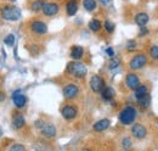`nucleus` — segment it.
Listing matches in <instances>:
<instances>
[{
  "label": "nucleus",
  "mask_w": 158,
  "mask_h": 151,
  "mask_svg": "<svg viewBox=\"0 0 158 151\" xmlns=\"http://www.w3.org/2000/svg\"><path fill=\"white\" fill-rule=\"evenodd\" d=\"M136 116H138V112L133 106H127L119 113V122L124 126H129L135 121Z\"/></svg>",
  "instance_id": "1"
},
{
  "label": "nucleus",
  "mask_w": 158,
  "mask_h": 151,
  "mask_svg": "<svg viewBox=\"0 0 158 151\" xmlns=\"http://www.w3.org/2000/svg\"><path fill=\"white\" fill-rule=\"evenodd\" d=\"M67 72L76 78H84L88 75V68L81 62H69L67 66Z\"/></svg>",
  "instance_id": "2"
},
{
  "label": "nucleus",
  "mask_w": 158,
  "mask_h": 151,
  "mask_svg": "<svg viewBox=\"0 0 158 151\" xmlns=\"http://www.w3.org/2000/svg\"><path fill=\"white\" fill-rule=\"evenodd\" d=\"M1 16L6 21H19L21 17V11L16 6H5L1 9Z\"/></svg>",
  "instance_id": "3"
},
{
  "label": "nucleus",
  "mask_w": 158,
  "mask_h": 151,
  "mask_svg": "<svg viewBox=\"0 0 158 151\" xmlns=\"http://www.w3.org/2000/svg\"><path fill=\"white\" fill-rule=\"evenodd\" d=\"M146 63H147V57H146V55L139 54V55H135V56L130 60L129 66H130L131 70H140V68H142Z\"/></svg>",
  "instance_id": "4"
},
{
  "label": "nucleus",
  "mask_w": 158,
  "mask_h": 151,
  "mask_svg": "<svg viewBox=\"0 0 158 151\" xmlns=\"http://www.w3.org/2000/svg\"><path fill=\"white\" fill-rule=\"evenodd\" d=\"M90 88H91L93 92L100 93L105 88V80H103V78L98 75H94L90 78Z\"/></svg>",
  "instance_id": "5"
},
{
  "label": "nucleus",
  "mask_w": 158,
  "mask_h": 151,
  "mask_svg": "<svg viewBox=\"0 0 158 151\" xmlns=\"http://www.w3.org/2000/svg\"><path fill=\"white\" fill-rule=\"evenodd\" d=\"M59 10H60V7L56 2H45L44 6H43V9H41L43 14H44L45 16H48V17L55 16V15L59 12Z\"/></svg>",
  "instance_id": "6"
},
{
  "label": "nucleus",
  "mask_w": 158,
  "mask_h": 151,
  "mask_svg": "<svg viewBox=\"0 0 158 151\" xmlns=\"http://www.w3.org/2000/svg\"><path fill=\"white\" fill-rule=\"evenodd\" d=\"M31 29L35 33V34H39V36H44L48 32V26L45 22L43 21H33L31 23Z\"/></svg>",
  "instance_id": "7"
},
{
  "label": "nucleus",
  "mask_w": 158,
  "mask_h": 151,
  "mask_svg": "<svg viewBox=\"0 0 158 151\" xmlns=\"http://www.w3.org/2000/svg\"><path fill=\"white\" fill-rule=\"evenodd\" d=\"M62 93H63V96L66 99L71 100V99L77 97V95L79 94V88L77 85H74V84H68V85H66L63 88V92Z\"/></svg>",
  "instance_id": "8"
},
{
  "label": "nucleus",
  "mask_w": 158,
  "mask_h": 151,
  "mask_svg": "<svg viewBox=\"0 0 158 151\" xmlns=\"http://www.w3.org/2000/svg\"><path fill=\"white\" fill-rule=\"evenodd\" d=\"M12 102L15 104V106L16 107H24V105L27 104V97H26V95H23L21 93V90H16V92H14V94H12Z\"/></svg>",
  "instance_id": "9"
},
{
  "label": "nucleus",
  "mask_w": 158,
  "mask_h": 151,
  "mask_svg": "<svg viewBox=\"0 0 158 151\" xmlns=\"http://www.w3.org/2000/svg\"><path fill=\"white\" fill-rule=\"evenodd\" d=\"M131 134L136 138V139H143L145 136H146V134H147V129L142 126V124H134L133 127H131Z\"/></svg>",
  "instance_id": "10"
},
{
  "label": "nucleus",
  "mask_w": 158,
  "mask_h": 151,
  "mask_svg": "<svg viewBox=\"0 0 158 151\" xmlns=\"http://www.w3.org/2000/svg\"><path fill=\"white\" fill-rule=\"evenodd\" d=\"M61 113H62L63 118H66V119H73V118H76V116H77V113H78V110H77L74 106L67 105V106H64V107L61 110Z\"/></svg>",
  "instance_id": "11"
},
{
  "label": "nucleus",
  "mask_w": 158,
  "mask_h": 151,
  "mask_svg": "<svg viewBox=\"0 0 158 151\" xmlns=\"http://www.w3.org/2000/svg\"><path fill=\"white\" fill-rule=\"evenodd\" d=\"M125 83H127V87L129 89H136L139 85H140V78L135 73H130V75L127 76L125 78Z\"/></svg>",
  "instance_id": "12"
},
{
  "label": "nucleus",
  "mask_w": 158,
  "mask_h": 151,
  "mask_svg": "<svg viewBox=\"0 0 158 151\" xmlns=\"http://www.w3.org/2000/svg\"><path fill=\"white\" fill-rule=\"evenodd\" d=\"M110 124H111V122H110V119H107V118H103V119H100L98 121L94 126H93V129L95 131V132H103V131H106L108 127H110Z\"/></svg>",
  "instance_id": "13"
},
{
  "label": "nucleus",
  "mask_w": 158,
  "mask_h": 151,
  "mask_svg": "<svg viewBox=\"0 0 158 151\" xmlns=\"http://www.w3.org/2000/svg\"><path fill=\"white\" fill-rule=\"evenodd\" d=\"M40 131H41V134L46 138H54L56 135V128L52 124H44L40 128Z\"/></svg>",
  "instance_id": "14"
},
{
  "label": "nucleus",
  "mask_w": 158,
  "mask_h": 151,
  "mask_svg": "<svg viewBox=\"0 0 158 151\" xmlns=\"http://www.w3.org/2000/svg\"><path fill=\"white\" fill-rule=\"evenodd\" d=\"M66 11L68 16H73L78 11V1L77 0H69L66 5Z\"/></svg>",
  "instance_id": "15"
},
{
  "label": "nucleus",
  "mask_w": 158,
  "mask_h": 151,
  "mask_svg": "<svg viewBox=\"0 0 158 151\" xmlns=\"http://www.w3.org/2000/svg\"><path fill=\"white\" fill-rule=\"evenodd\" d=\"M24 124H26V121H24V117L22 114H20V113L14 114V117H12V126L16 129H21L22 127H24Z\"/></svg>",
  "instance_id": "16"
},
{
  "label": "nucleus",
  "mask_w": 158,
  "mask_h": 151,
  "mask_svg": "<svg viewBox=\"0 0 158 151\" xmlns=\"http://www.w3.org/2000/svg\"><path fill=\"white\" fill-rule=\"evenodd\" d=\"M148 19H150V17H148L147 14H145V12H140V14H138V15L135 16V23L138 24L139 27H143V26L147 24Z\"/></svg>",
  "instance_id": "17"
},
{
  "label": "nucleus",
  "mask_w": 158,
  "mask_h": 151,
  "mask_svg": "<svg viewBox=\"0 0 158 151\" xmlns=\"http://www.w3.org/2000/svg\"><path fill=\"white\" fill-rule=\"evenodd\" d=\"M84 55V49L81 46H73L71 50V57L74 60H80Z\"/></svg>",
  "instance_id": "18"
},
{
  "label": "nucleus",
  "mask_w": 158,
  "mask_h": 151,
  "mask_svg": "<svg viewBox=\"0 0 158 151\" xmlns=\"http://www.w3.org/2000/svg\"><path fill=\"white\" fill-rule=\"evenodd\" d=\"M101 92H102V93H101V94H102V97H103L105 100H112V99L114 97V95H116L114 89L111 88V87H106V88H103Z\"/></svg>",
  "instance_id": "19"
},
{
  "label": "nucleus",
  "mask_w": 158,
  "mask_h": 151,
  "mask_svg": "<svg viewBox=\"0 0 158 151\" xmlns=\"http://www.w3.org/2000/svg\"><path fill=\"white\" fill-rule=\"evenodd\" d=\"M134 90H135V93H134V94H135V97H136V99H140V97L145 96V95L148 93L147 87H146V85H141V84L139 85L136 89H134Z\"/></svg>",
  "instance_id": "20"
},
{
  "label": "nucleus",
  "mask_w": 158,
  "mask_h": 151,
  "mask_svg": "<svg viewBox=\"0 0 158 151\" xmlns=\"http://www.w3.org/2000/svg\"><path fill=\"white\" fill-rule=\"evenodd\" d=\"M83 6L86 11H94L96 9V0H84L83 1Z\"/></svg>",
  "instance_id": "21"
},
{
  "label": "nucleus",
  "mask_w": 158,
  "mask_h": 151,
  "mask_svg": "<svg viewBox=\"0 0 158 151\" xmlns=\"http://www.w3.org/2000/svg\"><path fill=\"white\" fill-rule=\"evenodd\" d=\"M138 101H139V105H140L141 107H148V106H150V102H151V96L147 93L145 96L138 99Z\"/></svg>",
  "instance_id": "22"
},
{
  "label": "nucleus",
  "mask_w": 158,
  "mask_h": 151,
  "mask_svg": "<svg viewBox=\"0 0 158 151\" xmlns=\"http://www.w3.org/2000/svg\"><path fill=\"white\" fill-rule=\"evenodd\" d=\"M101 26H102V23L100 22L99 19H91L89 22V28L93 32H99L100 29H101Z\"/></svg>",
  "instance_id": "23"
},
{
  "label": "nucleus",
  "mask_w": 158,
  "mask_h": 151,
  "mask_svg": "<svg viewBox=\"0 0 158 151\" xmlns=\"http://www.w3.org/2000/svg\"><path fill=\"white\" fill-rule=\"evenodd\" d=\"M44 1L43 0H35L33 4H32V10L34 11V12H38V11H40L41 9H43V6H44Z\"/></svg>",
  "instance_id": "24"
},
{
  "label": "nucleus",
  "mask_w": 158,
  "mask_h": 151,
  "mask_svg": "<svg viewBox=\"0 0 158 151\" xmlns=\"http://www.w3.org/2000/svg\"><path fill=\"white\" fill-rule=\"evenodd\" d=\"M103 26H105V28H106V31L108 32V33H112L113 31H114V23L113 22H111V21H105V23H103Z\"/></svg>",
  "instance_id": "25"
},
{
  "label": "nucleus",
  "mask_w": 158,
  "mask_h": 151,
  "mask_svg": "<svg viewBox=\"0 0 158 151\" xmlns=\"http://www.w3.org/2000/svg\"><path fill=\"white\" fill-rule=\"evenodd\" d=\"M4 43H5L6 45H9V46L14 45V44H15V36H14V34H9L7 37H5Z\"/></svg>",
  "instance_id": "26"
},
{
  "label": "nucleus",
  "mask_w": 158,
  "mask_h": 151,
  "mask_svg": "<svg viewBox=\"0 0 158 151\" xmlns=\"http://www.w3.org/2000/svg\"><path fill=\"white\" fill-rule=\"evenodd\" d=\"M119 63H120L119 58H114V57L112 56V60H111V62H110V68H111V70H113V68L118 67Z\"/></svg>",
  "instance_id": "27"
},
{
  "label": "nucleus",
  "mask_w": 158,
  "mask_h": 151,
  "mask_svg": "<svg viewBox=\"0 0 158 151\" xmlns=\"http://www.w3.org/2000/svg\"><path fill=\"white\" fill-rule=\"evenodd\" d=\"M150 55L153 57L155 60H158V46H152L151 49H150Z\"/></svg>",
  "instance_id": "28"
},
{
  "label": "nucleus",
  "mask_w": 158,
  "mask_h": 151,
  "mask_svg": "<svg viewBox=\"0 0 158 151\" xmlns=\"http://www.w3.org/2000/svg\"><path fill=\"white\" fill-rule=\"evenodd\" d=\"M122 146H123L124 149H129V148L131 146V141H130V139H129V138H124V139L122 140Z\"/></svg>",
  "instance_id": "29"
},
{
  "label": "nucleus",
  "mask_w": 158,
  "mask_h": 151,
  "mask_svg": "<svg viewBox=\"0 0 158 151\" xmlns=\"http://www.w3.org/2000/svg\"><path fill=\"white\" fill-rule=\"evenodd\" d=\"M10 150L11 151H24L26 150V148H24L23 145H20V144H15V145H12V146L10 148Z\"/></svg>",
  "instance_id": "30"
},
{
  "label": "nucleus",
  "mask_w": 158,
  "mask_h": 151,
  "mask_svg": "<svg viewBox=\"0 0 158 151\" xmlns=\"http://www.w3.org/2000/svg\"><path fill=\"white\" fill-rule=\"evenodd\" d=\"M127 48H128V50H134V49L136 48V43H135L134 40H130V41H128Z\"/></svg>",
  "instance_id": "31"
},
{
  "label": "nucleus",
  "mask_w": 158,
  "mask_h": 151,
  "mask_svg": "<svg viewBox=\"0 0 158 151\" xmlns=\"http://www.w3.org/2000/svg\"><path fill=\"white\" fill-rule=\"evenodd\" d=\"M140 28H141V29H140V33H139L140 37H143V36H146V34L148 33V31L145 28V26H143V27H140Z\"/></svg>",
  "instance_id": "32"
},
{
  "label": "nucleus",
  "mask_w": 158,
  "mask_h": 151,
  "mask_svg": "<svg viewBox=\"0 0 158 151\" xmlns=\"http://www.w3.org/2000/svg\"><path fill=\"white\" fill-rule=\"evenodd\" d=\"M106 53H107V55L108 56H114V50L112 49V48H108V49H106Z\"/></svg>",
  "instance_id": "33"
},
{
  "label": "nucleus",
  "mask_w": 158,
  "mask_h": 151,
  "mask_svg": "<svg viewBox=\"0 0 158 151\" xmlns=\"http://www.w3.org/2000/svg\"><path fill=\"white\" fill-rule=\"evenodd\" d=\"M44 124H45V123H44L43 121H37V123H35V126H37L38 128H41V127H43Z\"/></svg>",
  "instance_id": "34"
},
{
  "label": "nucleus",
  "mask_w": 158,
  "mask_h": 151,
  "mask_svg": "<svg viewBox=\"0 0 158 151\" xmlns=\"http://www.w3.org/2000/svg\"><path fill=\"white\" fill-rule=\"evenodd\" d=\"M100 1H101L103 5H110V4L112 2V0H100Z\"/></svg>",
  "instance_id": "35"
},
{
  "label": "nucleus",
  "mask_w": 158,
  "mask_h": 151,
  "mask_svg": "<svg viewBox=\"0 0 158 151\" xmlns=\"http://www.w3.org/2000/svg\"><path fill=\"white\" fill-rule=\"evenodd\" d=\"M4 99V95H2V93H0V101Z\"/></svg>",
  "instance_id": "36"
},
{
  "label": "nucleus",
  "mask_w": 158,
  "mask_h": 151,
  "mask_svg": "<svg viewBox=\"0 0 158 151\" xmlns=\"http://www.w3.org/2000/svg\"><path fill=\"white\" fill-rule=\"evenodd\" d=\"M9 1H11V2H15V1H16V0H9Z\"/></svg>",
  "instance_id": "37"
},
{
  "label": "nucleus",
  "mask_w": 158,
  "mask_h": 151,
  "mask_svg": "<svg viewBox=\"0 0 158 151\" xmlns=\"http://www.w3.org/2000/svg\"><path fill=\"white\" fill-rule=\"evenodd\" d=\"M1 135H2V133H1V129H0V136H1Z\"/></svg>",
  "instance_id": "38"
}]
</instances>
